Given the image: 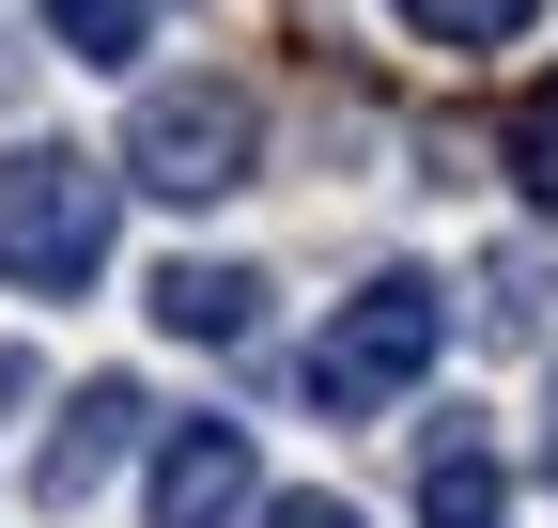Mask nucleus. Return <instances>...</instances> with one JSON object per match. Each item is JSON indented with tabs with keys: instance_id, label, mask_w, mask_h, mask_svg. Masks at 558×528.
<instances>
[{
	"instance_id": "1a4fd4ad",
	"label": "nucleus",
	"mask_w": 558,
	"mask_h": 528,
	"mask_svg": "<svg viewBox=\"0 0 558 528\" xmlns=\"http://www.w3.org/2000/svg\"><path fill=\"white\" fill-rule=\"evenodd\" d=\"M47 32L78 62H140V32H156V0H47Z\"/></svg>"
},
{
	"instance_id": "9b49d317",
	"label": "nucleus",
	"mask_w": 558,
	"mask_h": 528,
	"mask_svg": "<svg viewBox=\"0 0 558 528\" xmlns=\"http://www.w3.org/2000/svg\"><path fill=\"white\" fill-rule=\"evenodd\" d=\"M264 528H373V513H341V497H264Z\"/></svg>"
},
{
	"instance_id": "0eeeda50",
	"label": "nucleus",
	"mask_w": 558,
	"mask_h": 528,
	"mask_svg": "<svg viewBox=\"0 0 558 528\" xmlns=\"http://www.w3.org/2000/svg\"><path fill=\"white\" fill-rule=\"evenodd\" d=\"M156 326H171V343H248V326H264V280H248V264H171V280H156Z\"/></svg>"
},
{
	"instance_id": "f03ea898",
	"label": "nucleus",
	"mask_w": 558,
	"mask_h": 528,
	"mask_svg": "<svg viewBox=\"0 0 558 528\" xmlns=\"http://www.w3.org/2000/svg\"><path fill=\"white\" fill-rule=\"evenodd\" d=\"M248 171H264V94L248 79H140L124 187H156V203H233Z\"/></svg>"
},
{
	"instance_id": "6e6552de",
	"label": "nucleus",
	"mask_w": 558,
	"mask_h": 528,
	"mask_svg": "<svg viewBox=\"0 0 558 528\" xmlns=\"http://www.w3.org/2000/svg\"><path fill=\"white\" fill-rule=\"evenodd\" d=\"M527 16H543V0H403V32H418V47H450V62L527 47Z\"/></svg>"
},
{
	"instance_id": "423d86ee",
	"label": "nucleus",
	"mask_w": 558,
	"mask_h": 528,
	"mask_svg": "<svg viewBox=\"0 0 558 528\" xmlns=\"http://www.w3.org/2000/svg\"><path fill=\"white\" fill-rule=\"evenodd\" d=\"M418 528H512V467H497V420H435L418 435Z\"/></svg>"
},
{
	"instance_id": "7ed1b4c3",
	"label": "nucleus",
	"mask_w": 558,
	"mask_h": 528,
	"mask_svg": "<svg viewBox=\"0 0 558 528\" xmlns=\"http://www.w3.org/2000/svg\"><path fill=\"white\" fill-rule=\"evenodd\" d=\"M435 343H450V296L418 280V264H388V280H357L326 311V343H311V405L326 420H373V405H403L418 373H435Z\"/></svg>"
},
{
	"instance_id": "20e7f679",
	"label": "nucleus",
	"mask_w": 558,
	"mask_h": 528,
	"mask_svg": "<svg viewBox=\"0 0 558 528\" xmlns=\"http://www.w3.org/2000/svg\"><path fill=\"white\" fill-rule=\"evenodd\" d=\"M156 528H264V451H248V420H171V435H156Z\"/></svg>"
},
{
	"instance_id": "39448f33",
	"label": "nucleus",
	"mask_w": 558,
	"mask_h": 528,
	"mask_svg": "<svg viewBox=\"0 0 558 528\" xmlns=\"http://www.w3.org/2000/svg\"><path fill=\"white\" fill-rule=\"evenodd\" d=\"M140 420H156V405H140V373H94L78 405L47 420V451H32V497H47V513H78V497L124 467V451H140Z\"/></svg>"
},
{
	"instance_id": "9d476101",
	"label": "nucleus",
	"mask_w": 558,
	"mask_h": 528,
	"mask_svg": "<svg viewBox=\"0 0 558 528\" xmlns=\"http://www.w3.org/2000/svg\"><path fill=\"white\" fill-rule=\"evenodd\" d=\"M512 171H527V203L558 218V109H527V141H512Z\"/></svg>"
},
{
	"instance_id": "f8f14e48",
	"label": "nucleus",
	"mask_w": 558,
	"mask_h": 528,
	"mask_svg": "<svg viewBox=\"0 0 558 528\" xmlns=\"http://www.w3.org/2000/svg\"><path fill=\"white\" fill-rule=\"evenodd\" d=\"M543 482H558V388H543Z\"/></svg>"
},
{
	"instance_id": "f257e3e1",
	"label": "nucleus",
	"mask_w": 558,
	"mask_h": 528,
	"mask_svg": "<svg viewBox=\"0 0 558 528\" xmlns=\"http://www.w3.org/2000/svg\"><path fill=\"white\" fill-rule=\"evenodd\" d=\"M109 218H124V156H78V141L0 156V280H16V296L109 280Z\"/></svg>"
}]
</instances>
